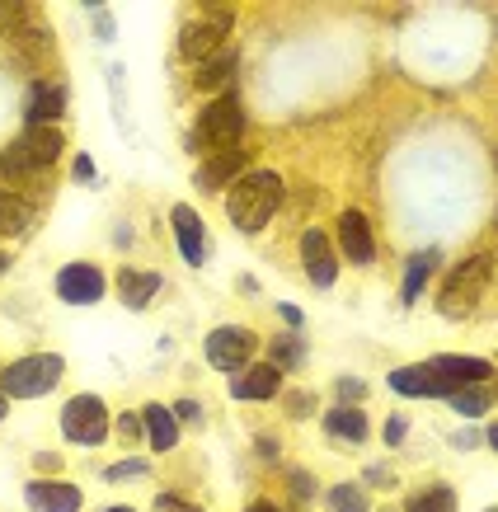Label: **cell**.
I'll use <instances>...</instances> for the list:
<instances>
[{
	"label": "cell",
	"mask_w": 498,
	"mask_h": 512,
	"mask_svg": "<svg viewBox=\"0 0 498 512\" xmlns=\"http://www.w3.org/2000/svg\"><path fill=\"white\" fill-rule=\"evenodd\" d=\"M66 372V357L62 353H33V357H19L0 372V395L5 400H43L52 395V386L62 381Z\"/></svg>",
	"instance_id": "obj_2"
},
{
	"label": "cell",
	"mask_w": 498,
	"mask_h": 512,
	"mask_svg": "<svg viewBox=\"0 0 498 512\" xmlns=\"http://www.w3.org/2000/svg\"><path fill=\"white\" fill-rule=\"evenodd\" d=\"M254 348H259V339L249 334V329H240V325H221V329H212L207 334V362L217 367V372H245L249 367V357H254Z\"/></svg>",
	"instance_id": "obj_8"
},
{
	"label": "cell",
	"mask_w": 498,
	"mask_h": 512,
	"mask_svg": "<svg viewBox=\"0 0 498 512\" xmlns=\"http://www.w3.org/2000/svg\"><path fill=\"white\" fill-rule=\"evenodd\" d=\"M282 198H287V188H282L278 170H249V174H240L231 184V193H226V217H231L235 231L254 235L278 217Z\"/></svg>",
	"instance_id": "obj_1"
},
{
	"label": "cell",
	"mask_w": 498,
	"mask_h": 512,
	"mask_svg": "<svg viewBox=\"0 0 498 512\" xmlns=\"http://www.w3.org/2000/svg\"><path fill=\"white\" fill-rule=\"evenodd\" d=\"M367 484H395V475L386 466H367Z\"/></svg>",
	"instance_id": "obj_40"
},
{
	"label": "cell",
	"mask_w": 498,
	"mask_h": 512,
	"mask_svg": "<svg viewBox=\"0 0 498 512\" xmlns=\"http://www.w3.org/2000/svg\"><path fill=\"white\" fill-rule=\"evenodd\" d=\"M405 428H409L405 414H390V419H386V433H381V437H386V447H400V442H405Z\"/></svg>",
	"instance_id": "obj_34"
},
{
	"label": "cell",
	"mask_w": 498,
	"mask_h": 512,
	"mask_svg": "<svg viewBox=\"0 0 498 512\" xmlns=\"http://www.w3.org/2000/svg\"><path fill=\"white\" fill-rule=\"evenodd\" d=\"M52 287H57V296H62L66 306H94V301H104V292H109V282H104V273L94 264H66Z\"/></svg>",
	"instance_id": "obj_10"
},
{
	"label": "cell",
	"mask_w": 498,
	"mask_h": 512,
	"mask_svg": "<svg viewBox=\"0 0 498 512\" xmlns=\"http://www.w3.org/2000/svg\"><path fill=\"white\" fill-rule=\"evenodd\" d=\"M325 503H329V512H372V503H367V489H362V484H334Z\"/></svg>",
	"instance_id": "obj_27"
},
{
	"label": "cell",
	"mask_w": 498,
	"mask_h": 512,
	"mask_svg": "<svg viewBox=\"0 0 498 512\" xmlns=\"http://www.w3.org/2000/svg\"><path fill=\"white\" fill-rule=\"evenodd\" d=\"M24 503H29L33 512H80V489L76 484H62V480H33L29 489H24Z\"/></svg>",
	"instance_id": "obj_14"
},
{
	"label": "cell",
	"mask_w": 498,
	"mask_h": 512,
	"mask_svg": "<svg viewBox=\"0 0 498 512\" xmlns=\"http://www.w3.org/2000/svg\"><path fill=\"white\" fill-rule=\"evenodd\" d=\"M433 268H437V249H419V254L409 259L405 287H400V301H405V306H414V301L423 296V287H428V278H433Z\"/></svg>",
	"instance_id": "obj_23"
},
{
	"label": "cell",
	"mask_w": 498,
	"mask_h": 512,
	"mask_svg": "<svg viewBox=\"0 0 498 512\" xmlns=\"http://www.w3.org/2000/svg\"><path fill=\"white\" fill-rule=\"evenodd\" d=\"M259 456H264V461H278V442H273V437H259Z\"/></svg>",
	"instance_id": "obj_41"
},
{
	"label": "cell",
	"mask_w": 498,
	"mask_h": 512,
	"mask_svg": "<svg viewBox=\"0 0 498 512\" xmlns=\"http://www.w3.org/2000/svg\"><path fill=\"white\" fill-rule=\"evenodd\" d=\"M141 475H146V461H137V456H132V461H118V466H109L104 470V480H141Z\"/></svg>",
	"instance_id": "obj_30"
},
{
	"label": "cell",
	"mask_w": 498,
	"mask_h": 512,
	"mask_svg": "<svg viewBox=\"0 0 498 512\" xmlns=\"http://www.w3.org/2000/svg\"><path fill=\"white\" fill-rule=\"evenodd\" d=\"M113 433L123 437V442H137V437H146V433H141V414H118Z\"/></svg>",
	"instance_id": "obj_32"
},
{
	"label": "cell",
	"mask_w": 498,
	"mask_h": 512,
	"mask_svg": "<svg viewBox=\"0 0 498 512\" xmlns=\"http://www.w3.org/2000/svg\"><path fill=\"white\" fill-rule=\"evenodd\" d=\"M165 287L160 273H137V268H123L118 273V296H123L127 311H141V306H151V296Z\"/></svg>",
	"instance_id": "obj_20"
},
{
	"label": "cell",
	"mask_w": 498,
	"mask_h": 512,
	"mask_svg": "<svg viewBox=\"0 0 498 512\" xmlns=\"http://www.w3.org/2000/svg\"><path fill=\"white\" fill-rule=\"evenodd\" d=\"M174 221V240H179V254H184L188 268H203L207 264V226L193 207H174L170 212Z\"/></svg>",
	"instance_id": "obj_13"
},
{
	"label": "cell",
	"mask_w": 498,
	"mask_h": 512,
	"mask_svg": "<svg viewBox=\"0 0 498 512\" xmlns=\"http://www.w3.org/2000/svg\"><path fill=\"white\" fill-rule=\"evenodd\" d=\"M231 24H235L231 10H203L198 19H188L184 29H179V57H184V62H198V66H203L207 57H217L221 47H226V38H231Z\"/></svg>",
	"instance_id": "obj_6"
},
{
	"label": "cell",
	"mask_w": 498,
	"mask_h": 512,
	"mask_svg": "<svg viewBox=\"0 0 498 512\" xmlns=\"http://www.w3.org/2000/svg\"><path fill=\"white\" fill-rule=\"evenodd\" d=\"M141 433L151 437V447L156 451L179 447V423H174V414L165 409V404H146V409H141Z\"/></svg>",
	"instance_id": "obj_21"
},
{
	"label": "cell",
	"mask_w": 498,
	"mask_h": 512,
	"mask_svg": "<svg viewBox=\"0 0 498 512\" xmlns=\"http://www.w3.org/2000/svg\"><path fill=\"white\" fill-rule=\"evenodd\" d=\"M240 132H245V104H240L235 90H226L198 113V123H193V146L235 151V146H240Z\"/></svg>",
	"instance_id": "obj_4"
},
{
	"label": "cell",
	"mask_w": 498,
	"mask_h": 512,
	"mask_svg": "<svg viewBox=\"0 0 498 512\" xmlns=\"http://www.w3.org/2000/svg\"><path fill=\"white\" fill-rule=\"evenodd\" d=\"M29 226V212H24V202L15 198V193H5L0 188V235H19Z\"/></svg>",
	"instance_id": "obj_28"
},
{
	"label": "cell",
	"mask_w": 498,
	"mask_h": 512,
	"mask_svg": "<svg viewBox=\"0 0 498 512\" xmlns=\"http://www.w3.org/2000/svg\"><path fill=\"white\" fill-rule=\"evenodd\" d=\"M235 71H240V52H235V47H221L217 57H207V62L198 66L193 85H198L203 94H226L231 90V80H235Z\"/></svg>",
	"instance_id": "obj_17"
},
{
	"label": "cell",
	"mask_w": 498,
	"mask_h": 512,
	"mask_svg": "<svg viewBox=\"0 0 498 512\" xmlns=\"http://www.w3.org/2000/svg\"><path fill=\"white\" fill-rule=\"evenodd\" d=\"M301 268H306L311 287H320V292H329L334 278H339V254H334V245H329V235L320 226L301 231Z\"/></svg>",
	"instance_id": "obj_9"
},
{
	"label": "cell",
	"mask_w": 498,
	"mask_h": 512,
	"mask_svg": "<svg viewBox=\"0 0 498 512\" xmlns=\"http://www.w3.org/2000/svg\"><path fill=\"white\" fill-rule=\"evenodd\" d=\"M104 512H137V508H104Z\"/></svg>",
	"instance_id": "obj_45"
},
{
	"label": "cell",
	"mask_w": 498,
	"mask_h": 512,
	"mask_svg": "<svg viewBox=\"0 0 498 512\" xmlns=\"http://www.w3.org/2000/svg\"><path fill=\"white\" fill-rule=\"evenodd\" d=\"M109 409L99 395H76V400L62 409V433L66 442H76V447H99L104 437H109Z\"/></svg>",
	"instance_id": "obj_7"
},
{
	"label": "cell",
	"mask_w": 498,
	"mask_h": 512,
	"mask_svg": "<svg viewBox=\"0 0 498 512\" xmlns=\"http://www.w3.org/2000/svg\"><path fill=\"white\" fill-rule=\"evenodd\" d=\"M390 390H395V395H409V400H447V395H452V386H447L428 362H419V367H395V372H390Z\"/></svg>",
	"instance_id": "obj_12"
},
{
	"label": "cell",
	"mask_w": 498,
	"mask_h": 512,
	"mask_svg": "<svg viewBox=\"0 0 498 512\" xmlns=\"http://www.w3.org/2000/svg\"><path fill=\"white\" fill-rule=\"evenodd\" d=\"M71 174H76V184H90V179H94V160L90 156H76V170H71Z\"/></svg>",
	"instance_id": "obj_38"
},
{
	"label": "cell",
	"mask_w": 498,
	"mask_h": 512,
	"mask_svg": "<svg viewBox=\"0 0 498 512\" xmlns=\"http://www.w3.org/2000/svg\"><path fill=\"white\" fill-rule=\"evenodd\" d=\"M5 409H10V400H5V395H0V419H5Z\"/></svg>",
	"instance_id": "obj_44"
},
{
	"label": "cell",
	"mask_w": 498,
	"mask_h": 512,
	"mask_svg": "<svg viewBox=\"0 0 498 512\" xmlns=\"http://www.w3.org/2000/svg\"><path fill=\"white\" fill-rule=\"evenodd\" d=\"M489 278H494V264H489L484 254H475V259H466V264H456L452 273H447V282L437 287V311L447 315V320H466V315L480 306Z\"/></svg>",
	"instance_id": "obj_3"
},
{
	"label": "cell",
	"mask_w": 498,
	"mask_h": 512,
	"mask_svg": "<svg viewBox=\"0 0 498 512\" xmlns=\"http://www.w3.org/2000/svg\"><path fill=\"white\" fill-rule=\"evenodd\" d=\"M334 395H339L343 404H362L367 400V381H362V376H339V381H334Z\"/></svg>",
	"instance_id": "obj_29"
},
{
	"label": "cell",
	"mask_w": 498,
	"mask_h": 512,
	"mask_svg": "<svg viewBox=\"0 0 498 512\" xmlns=\"http://www.w3.org/2000/svg\"><path fill=\"white\" fill-rule=\"evenodd\" d=\"M282 395V372L268 367V362H249L245 372L231 376V400H249V404H264Z\"/></svg>",
	"instance_id": "obj_11"
},
{
	"label": "cell",
	"mask_w": 498,
	"mask_h": 512,
	"mask_svg": "<svg viewBox=\"0 0 498 512\" xmlns=\"http://www.w3.org/2000/svg\"><path fill=\"white\" fill-rule=\"evenodd\" d=\"M447 404H452L461 419H480V414H489V409H494V395H489V390H475V386H461V390H452V395H447Z\"/></svg>",
	"instance_id": "obj_25"
},
{
	"label": "cell",
	"mask_w": 498,
	"mask_h": 512,
	"mask_svg": "<svg viewBox=\"0 0 498 512\" xmlns=\"http://www.w3.org/2000/svg\"><path fill=\"white\" fill-rule=\"evenodd\" d=\"M339 245H343V254H348L353 264H372L376 259L372 226H367V217H362L358 207H348V212L339 217Z\"/></svg>",
	"instance_id": "obj_16"
},
{
	"label": "cell",
	"mask_w": 498,
	"mask_h": 512,
	"mask_svg": "<svg viewBox=\"0 0 498 512\" xmlns=\"http://www.w3.org/2000/svg\"><path fill=\"white\" fill-rule=\"evenodd\" d=\"M428 367H433L442 381L452 390L470 386V381H489L494 376V367L484 362V357H461V353H442V357H428Z\"/></svg>",
	"instance_id": "obj_15"
},
{
	"label": "cell",
	"mask_w": 498,
	"mask_h": 512,
	"mask_svg": "<svg viewBox=\"0 0 498 512\" xmlns=\"http://www.w3.org/2000/svg\"><path fill=\"white\" fill-rule=\"evenodd\" d=\"M282 400H287V414H292V419H306V414L315 409V400L306 395V390H287Z\"/></svg>",
	"instance_id": "obj_31"
},
{
	"label": "cell",
	"mask_w": 498,
	"mask_h": 512,
	"mask_svg": "<svg viewBox=\"0 0 498 512\" xmlns=\"http://www.w3.org/2000/svg\"><path fill=\"white\" fill-rule=\"evenodd\" d=\"M268 353H273L268 367H278V372H296V367L306 362V343H301V334H282V339L268 343Z\"/></svg>",
	"instance_id": "obj_24"
},
{
	"label": "cell",
	"mask_w": 498,
	"mask_h": 512,
	"mask_svg": "<svg viewBox=\"0 0 498 512\" xmlns=\"http://www.w3.org/2000/svg\"><path fill=\"white\" fill-rule=\"evenodd\" d=\"M278 315H282V325L292 329V334H301V325H306V315H301V306H292V301H282Z\"/></svg>",
	"instance_id": "obj_37"
},
{
	"label": "cell",
	"mask_w": 498,
	"mask_h": 512,
	"mask_svg": "<svg viewBox=\"0 0 498 512\" xmlns=\"http://www.w3.org/2000/svg\"><path fill=\"white\" fill-rule=\"evenodd\" d=\"M94 29H99V38H113V19H109V10H99V5H94Z\"/></svg>",
	"instance_id": "obj_39"
},
{
	"label": "cell",
	"mask_w": 498,
	"mask_h": 512,
	"mask_svg": "<svg viewBox=\"0 0 498 512\" xmlns=\"http://www.w3.org/2000/svg\"><path fill=\"white\" fill-rule=\"evenodd\" d=\"M287 480H292L296 503H306V498L315 494V484H311V475H306V470H287Z\"/></svg>",
	"instance_id": "obj_36"
},
{
	"label": "cell",
	"mask_w": 498,
	"mask_h": 512,
	"mask_svg": "<svg viewBox=\"0 0 498 512\" xmlns=\"http://www.w3.org/2000/svg\"><path fill=\"white\" fill-rule=\"evenodd\" d=\"M5 268H10V254H0V273H5Z\"/></svg>",
	"instance_id": "obj_43"
},
{
	"label": "cell",
	"mask_w": 498,
	"mask_h": 512,
	"mask_svg": "<svg viewBox=\"0 0 498 512\" xmlns=\"http://www.w3.org/2000/svg\"><path fill=\"white\" fill-rule=\"evenodd\" d=\"M386 512H390V508H386Z\"/></svg>",
	"instance_id": "obj_46"
},
{
	"label": "cell",
	"mask_w": 498,
	"mask_h": 512,
	"mask_svg": "<svg viewBox=\"0 0 498 512\" xmlns=\"http://www.w3.org/2000/svg\"><path fill=\"white\" fill-rule=\"evenodd\" d=\"M66 109V94L57 85H33L29 99H24V127H57Z\"/></svg>",
	"instance_id": "obj_18"
},
{
	"label": "cell",
	"mask_w": 498,
	"mask_h": 512,
	"mask_svg": "<svg viewBox=\"0 0 498 512\" xmlns=\"http://www.w3.org/2000/svg\"><path fill=\"white\" fill-rule=\"evenodd\" d=\"M170 414H174V423H203V404H198V400H179Z\"/></svg>",
	"instance_id": "obj_33"
},
{
	"label": "cell",
	"mask_w": 498,
	"mask_h": 512,
	"mask_svg": "<svg viewBox=\"0 0 498 512\" xmlns=\"http://www.w3.org/2000/svg\"><path fill=\"white\" fill-rule=\"evenodd\" d=\"M66 137L57 127H24L10 146H5V156H0V170L5 174H43L52 170V160L62 156Z\"/></svg>",
	"instance_id": "obj_5"
},
{
	"label": "cell",
	"mask_w": 498,
	"mask_h": 512,
	"mask_svg": "<svg viewBox=\"0 0 498 512\" xmlns=\"http://www.w3.org/2000/svg\"><path fill=\"white\" fill-rule=\"evenodd\" d=\"M405 508L409 512H456V494L447 489V484H433V489H419Z\"/></svg>",
	"instance_id": "obj_26"
},
{
	"label": "cell",
	"mask_w": 498,
	"mask_h": 512,
	"mask_svg": "<svg viewBox=\"0 0 498 512\" xmlns=\"http://www.w3.org/2000/svg\"><path fill=\"white\" fill-rule=\"evenodd\" d=\"M240 170H245V151H240V146H235V151H217L203 170L193 174V184L203 188V193H217V188L235 184V179H240Z\"/></svg>",
	"instance_id": "obj_19"
},
{
	"label": "cell",
	"mask_w": 498,
	"mask_h": 512,
	"mask_svg": "<svg viewBox=\"0 0 498 512\" xmlns=\"http://www.w3.org/2000/svg\"><path fill=\"white\" fill-rule=\"evenodd\" d=\"M245 512H278V503H268V498H254Z\"/></svg>",
	"instance_id": "obj_42"
},
{
	"label": "cell",
	"mask_w": 498,
	"mask_h": 512,
	"mask_svg": "<svg viewBox=\"0 0 498 512\" xmlns=\"http://www.w3.org/2000/svg\"><path fill=\"white\" fill-rule=\"evenodd\" d=\"M156 512H203V508H198V503H188V498H179V494H160Z\"/></svg>",
	"instance_id": "obj_35"
},
{
	"label": "cell",
	"mask_w": 498,
	"mask_h": 512,
	"mask_svg": "<svg viewBox=\"0 0 498 512\" xmlns=\"http://www.w3.org/2000/svg\"><path fill=\"white\" fill-rule=\"evenodd\" d=\"M325 433L358 447L362 437H367V414H362L358 404H339V409H329L325 414Z\"/></svg>",
	"instance_id": "obj_22"
}]
</instances>
